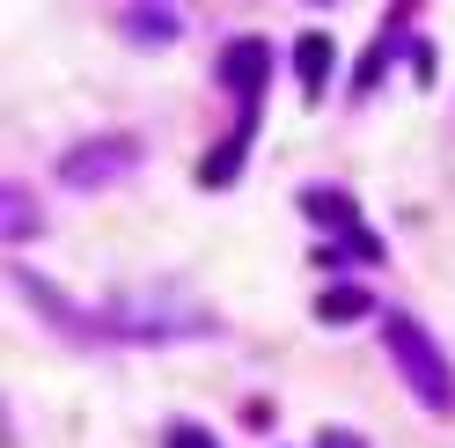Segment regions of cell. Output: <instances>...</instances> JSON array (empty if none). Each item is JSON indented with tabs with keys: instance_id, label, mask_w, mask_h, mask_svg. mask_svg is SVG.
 I'll use <instances>...</instances> for the list:
<instances>
[{
	"instance_id": "cell-11",
	"label": "cell",
	"mask_w": 455,
	"mask_h": 448,
	"mask_svg": "<svg viewBox=\"0 0 455 448\" xmlns=\"http://www.w3.org/2000/svg\"><path fill=\"white\" fill-rule=\"evenodd\" d=\"M316 448H367V441H360V434H338V427H331V434H323Z\"/></svg>"
},
{
	"instance_id": "cell-10",
	"label": "cell",
	"mask_w": 455,
	"mask_h": 448,
	"mask_svg": "<svg viewBox=\"0 0 455 448\" xmlns=\"http://www.w3.org/2000/svg\"><path fill=\"white\" fill-rule=\"evenodd\" d=\"M162 448H220V441H213L206 427H191V419H184V427H169V441H162Z\"/></svg>"
},
{
	"instance_id": "cell-12",
	"label": "cell",
	"mask_w": 455,
	"mask_h": 448,
	"mask_svg": "<svg viewBox=\"0 0 455 448\" xmlns=\"http://www.w3.org/2000/svg\"><path fill=\"white\" fill-rule=\"evenodd\" d=\"M155 8H162V0H155Z\"/></svg>"
},
{
	"instance_id": "cell-8",
	"label": "cell",
	"mask_w": 455,
	"mask_h": 448,
	"mask_svg": "<svg viewBox=\"0 0 455 448\" xmlns=\"http://www.w3.org/2000/svg\"><path fill=\"white\" fill-rule=\"evenodd\" d=\"M235 177H243V140H220V148H213V162L198 170V184H206V191H220V184H235Z\"/></svg>"
},
{
	"instance_id": "cell-9",
	"label": "cell",
	"mask_w": 455,
	"mask_h": 448,
	"mask_svg": "<svg viewBox=\"0 0 455 448\" xmlns=\"http://www.w3.org/2000/svg\"><path fill=\"white\" fill-rule=\"evenodd\" d=\"M125 37H132V44H169V37H177V22H169L162 8H140V15L125 22Z\"/></svg>"
},
{
	"instance_id": "cell-1",
	"label": "cell",
	"mask_w": 455,
	"mask_h": 448,
	"mask_svg": "<svg viewBox=\"0 0 455 448\" xmlns=\"http://www.w3.org/2000/svg\"><path fill=\"white\" fill-rule=\"evenodd\" d=\"M382 346H389V360H396V375L411 382V397L426 404V412H455V368H448V353L434 346V331H426L419 316H382Z\"/></svg>"
},
{
	"instance_id": "cell-7",
	"label": "cell",
	"mask_w": 455,
	"mask_h": 448,
	"mask_svg": "<svg viewBox=\"0 0 455 448\" xmlns=\"http://www.w3.org/2000/svg\"><path fill=\"white\" fill-rule=\"evenodd\" d=\"M375 301H367V287H331V294H316V316L323 324H360Z\"/></svg>"
},
{
	"instance_id": "cell-6",
	"label": "cell",
	"mask_w": 455,
	"mask_h": 448,
	"mask_svg": "<svg viewBox=\"0 0 455 448\" xmlns=\"http://www.w3.org/2000/svg\"><path fill=\"white\" fill-rule=\"evenodd\" d=\"M0 236H8V243H30L37 236V206H30V191H22V184L0 191Z\"/></svg>"
},
{
	"instance_id": "cell-5",
	"label": "cell",
	"mask_w": 455,
	"mask_h": 448,
	"mask_svg": "<svg viewBox=\"0 0 455 448\" xmlns=\"http://www.w3.org/2000/svg\"><path fill=\"white\" fill-rule=\"evenodd\" d=\"M294 74H301V89L308 96H323V81H331V37H294Z\"/></svg>"
},
{
	"instance_id": "cell-2",
	"label": "cell",
	"mask_w": 455,
	"mask_h": 448,
	"mask_svg": "<svg viewBox=\"0 0 455 448\" xmlns=\"http://www.w3.org/2000/svg\"><path fill=\"white\" fill-rule=\"evenodd\" d=\"M132 162H140V140L103 132V140H81V148L60 155V184H67V191H103V184L132 177Z\"/></svg>"
},
{
	"instance_id": "cell-3",
	"label": "cell",
	"mask_w": 455,
	"mask_h": 448,
	"mask_svg": "<svg viewBox=\"0 0 455 448\" xmlns=\"http://www.w3.org/2000/svg\"><path fill=\"white\" fill-rule=\"evenodd\" d=\"M301 213L316 220V228H331L338 243L353 250V258H367V265L382 258V243H375V228H367V220H360V206L346 199V191H331V184H308V191H301Z\"/></svg>"
},
{
	"instance_id": "cell-4",
	"label": "cell",
	"mask_w": 455,
	"mask_h": 448,
	"mask_svg": "<svg viewBox=\"0 0 455 448\" xmlns=\"http://www.w3.org/2000/svg\"><path fill=\"white\" fill-rule=\"evenodd\" d=\"M265 74H272V52H265V37H235L220 52V81L235 89L250 110H258V96H265Z\"/></svg>"
}]
</instances>
